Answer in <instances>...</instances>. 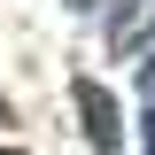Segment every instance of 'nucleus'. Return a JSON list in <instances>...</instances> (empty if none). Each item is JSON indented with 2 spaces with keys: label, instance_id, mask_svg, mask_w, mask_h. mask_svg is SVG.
Segmentation results:
<instances>
[{
  "label": "nucleus",
  "instance_id": "1",
  "mask_svg": "<svg viewBox=\"0 0 155 155\" xmlns=\"http://www.w3.org/2000/svg\"><path fill=\"white\" fill-rule=\"evenodd\" d=\"M70 101H78V116H85V140H93V155H116V147H124V132H116V101H109V85L78 78V85H70Z\"/></svg>",
  "mask_w": 155,
  "mask_h": 155
},
{
  "label": "nucleus",
  "instance_id": "2",
  "mask_svg": "<svg viewBox=\"0 0 155 155\" xmlns=\"http://www.w3.org/2000/svg\"><path fill=\"white\" fill-rule=\"evenodd\" d=\"M140 93L155 101V39H147V62H140Z\"/></svg>",
  "mask_w": 155,
  "mask_h": 155
},
{
  "label": "nucleus",
  "instance_id": "3",
  "mask_svg": "<svg viewBox=\"0 0 155 155\" xmlns=\"http://www.w3.org/2000/svg\"><path fill=\"white\" fill-rule=\"evenodd\" d=\"M140 140H147V155H155V109H147V116H140Z\"/></svg>",
  "mask_w": 155,
  "mask_h": 155
},
{
  "label": "nucleus",
  "instance_id": "4",
  "mask_svg": "<svg viewBox=\"0 0 155 155\" xmlns=\"http://www.w3.org/2000/svg\"><path fill=\"white\" fill-rule=\"evenodd\" d=\"M0 124H8V101H0Z\"/></svg>",
  "mask_w": 155,
  "mask_h": 155
},
{
  "label": "nucleus",
  "instance_id": "5",
  "mask_svg": "<svg viewBox=\"0 0 155 155\" xmlns=\"http://www.w3.org/2000/svg\"><path fill=\"white\" fill-rule=\"evenodd\" d=\"M0 155H23V147H0Z\"/></svg>",
  "mask_w": 155,
  "mask_h": 155
}]
</instances>
